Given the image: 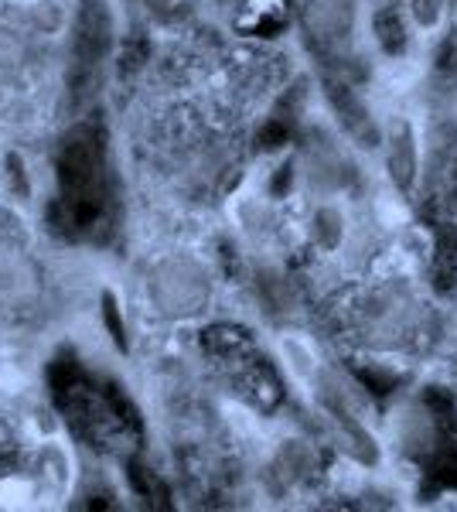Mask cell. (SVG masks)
I'll return each instance as SVG.
<instances>
[{
    "mask_svg": "<svg viewBox=\"0 0 457 512\" xmlns=\"http://www.w3.org/2000/svg\"><path fill=\"white\" fill-rule=\"evenodd\" d=\"M103 144L89 127H76L62 144L58 158V178H62V202L69 205L72 219H96L103 205Z\"/></svg>",
    "mask_w": 457,
    "mask_h": 512,
    "instance_id": "1",
    "label": "cell"
},
{
    "mask_svg": "<svg viewBox=\"0 0 457 512\" xmlns=\"http://www.w3.org/2000/svg\"><path fill=\"white\" fill-rule=\"evenodd\" d=\"M287 355H294V366H297V373H311V355H307L304 349H301V345H297V342H287Z\"/></svg>",
    "mask_w": 457,
    "mask_h": 512,
    "instance_id": "15",
    "label": "cell"
},
{
    "mask_svg": "<svg viewBox=\"0 0 457 512\" xmlns=\"http://www.w3.org/2000/svg\"><path fill=\"white\" fill-rule=\"evenodd\" d=\"M376 28H379V41L386 45V52H400L403 48V21H400V14H379V21H376Z\"/></svg>",
    "mask_w": 457,
    "mask_h": 512,
    "instance_id": "11",
    "label": "cell"
},
{
    "mask_svg": "<svg viewBox=\"0 0 457 512\" xmlns=\"http://www.w3.org/2000/svg\"><path fill=\"white\" fill-rule=\"evenodd\" d=\"M304 24L321 45H338L352 31V0H307Z\"/></svg>",
    "mask_w": 457,
    "mask_h": 512,
    "instance_id": "4",
    "label": "cell"
},
{
    "mask_svg": "<svg viewBox=\"0 0 457 512\" xmlns=\"http://www.w3.org/2000/svg\"><path fill=\"white\" fill-rule=\"evenodd\" d=\"M154 304L171 318H185L205 308L209 301V277L191 260H168L151 277Z\"/></svg>",
    "mask_w": 457,
    "mask_h": 512,
    "instance_id": "2",
    "label": "cell"
},
{
    "mask_svg": "<svg viewBox=\"0 0 457 512\" xmlns=\"http://www.w3.org/2000/svg\"><path fill=\"white\" fill-rule=\"evenodd\" d=\"M389 171L400 192H410L417 181V140H413L410 123H396L389 134Z\"/></svg>",
    "mask_w": 457,
    "mask_h": 512,
    "instance_id": "6",
    "label": "cell"
},
{
    "mask_svg": "<svg viewBox=\"0 0 457 512\" xmlns=\"http://www.w3.org/2000/svg\"><path fill=\"white\" fill-rule=\"evenodd\" d=\"M103 321H106V328H110V338L116 342V349H127V325H123L120 304H116V297L110 291L103 294Z\"/></svg>",
    "mask_w": 457,
    "mask_h": 512,
    "instance_id": "10",
    "label": "cell"
},
{
    "mask_svg": "<svg viewBox=\"0 0 457 512\" xmlns=\"http://www.w3.org/2000/svg\"><path fill=\"white\" fill-rule=\"evenodd\" d=\"M7 181H14V195H21V198H28V178H24V164L18 154H7Z\"/></svg>",
    "mask_w": 457,
    "mask_h": 512,
    "instance_id": "14",
    "label": "cell"
},
{
    "mask_svg": "<svg viewBox=\"0 0 457 512\" xmlns=\"http://www.w3.org/2000/svg\"><path fill=\"white\" fill-rule=\"evenodd\" d=\"M24 62V48L21 41L11 35V31H0V82L14 79V72L21 69Z\"/></svg>",
    "mask_w": 457,
    "mask_h": 512,
    "instance_id": "9",
    "label": "cell"
},
{
    "mask_svg": "<svg viewBox=\"0 0 457 512\" xmlns=\"http://www.w3.org/2000/svg\"><path fill=\"white\" fill-rule=\"evenodd\" d=\"M311 465H314L311 448L301 444V441H287L284 448H280L277 461H273V472H277V478L284 485H294V482H301L307 472H311Z\"/></svg>",
    "mask_w": 457,
    "mask_h": 512,
    "instance_id": "7",
    "label": "cell"
},
{
    "mask_svg": "<svg viewBox=\"0 0 457 512\" xmlns=\"http://www.w3.org/2000/svg\"><path fill=\"white\" fill-rule=\"evenodd\" d=\"M260 291H263V297H267V304H270L273 311H287L290 294H287V287H284V280H280V277L263 274V280H260Z\"/></svg>",
    "mask_w": 457,
    "mask_h": 512,
    "instance_id": "12",
    "label": "cell"
},
{
    "mask_svg": "<svg viewBox=\"0 0 457 512\" xmlns=\"http://www.w3.org/2000/svg\"><path fill=\"white\" fill-rule=\"evenodd\" d=\"M113 41V18L106 0H82L79 24H76V76L89 72L93 76L103 55L110 52Z\"/></svg>",
    "mask_w": 457,
    "mask_h": 512,
    "instance_id": "3",
    "label": "cell"
},
{
    "mask_svg": "<svg viewBox=\"0 0 457 512\" xmlns=\"http://www.w3.org/2000/svg\"><path fill=\"white\" fill-rule=\"evenodd\" d=\"M444 14V0H413V18L420 28H434Z\"/></svg>",
    "mask_w": 457,
    "mask_h": 512,
    "instance_id": "13",
    "label": "cell"
},
{
    "mask_svg": "<svg viewBox=\"0 0 457 512\" xmlns=\"http://www.w3.org/2000/svg\"><path fill=\"white\" fill-rule=\"evenodd\" d=\"M342 233H345V219L338 209H318V216H314V239L324 246V250H335L338 243H342Z\"/></svg>",
    "mask_w": 457,
    "mask_h": 512,
    "instance_id": "8",
    "label": "cell"
},
{
    "mask_svg": "<svg viewBox=\"0 0 457 512\" xmlns=\"http://www.w3.org/2000/svg\"><path fill=\"white\" fill-rule=\"evenodd\" d=\"M328 103L335 106L338 120H342V127L359 140L362 147H372L379 140V130L376 123H372L369 110H365V103L359 96L352 93V89L345 86V82H328Z\"/></svg>",
    "mask_w": 457,
    "mask_h": 512,
    "instance_id": "5",
    "label": "cell"
}]
</instances>
